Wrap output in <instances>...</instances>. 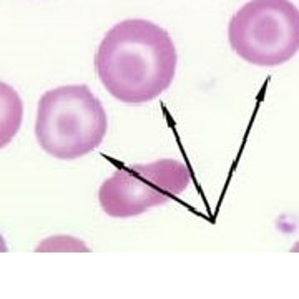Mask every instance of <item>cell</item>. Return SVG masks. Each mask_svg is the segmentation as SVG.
<instances>
[{"label": "cell", "mask_w": 299, "mask_h": 299, "mask_svg": "<svg viewBox=\"0 0 299 299\" xmlns=\"http://www.w3.org/2000/svg\"><path fill=\"white\" fill-rule=\"evenodd\" d=\"M178 55L169 33L143 18L113 25L95 55L97 77L108 93L128 105L148 103L169 88Z\"/></svg>", "instance_id": "6da1fadb"}, {"label": "cell", "mask_w": 299, "mask_h": 299, "mask_svg": "<svg viewBox=\"0 0 299 299\" xmlns=\"http://www.w3.org/2000/svg\"><path fill=\"white\" fill-rule=\"evenodd\" d=\"M293 251H299V243L296 244V246H294V248H293Z\"/></svg>", "instance_id": "52a82bcc"}, {"label": "cell", "mask_w": 299, "mask_h": 299, "mask_svg": "<svg viewBox=\"0 0 299 299\" xmlns=\"http://www.w3.org/2000/svg\"><path fill=\"white\" fill-rule=\"evenodd\" d=\"M23 118V103L17 90L0 82V148L7 147L18 133Z\"/></svg>", "instance_id": "5b68a950"}, {"label": "cell", "mask_w": 299, "mask_h": 299, "mask_svg": "<svg viewBox=\"0 0 299 299\" xmlns=\"http://www.w3.org/2000/svg\"><path fill=\"white\" fill-rule=\"evenodd\" d=\"M191 179L186 164L171 158L122 166L102 183L98 201L112 218L138 216L176 198Z\"/></svg>", "instance_id": "277c9868"}, {"label": "cell", "mask_w": 299, "mask_h": 299, "mask_svg": "<svg viewBox=\"0 0 299 299\" xmlns=\"http://www.w3.org/2000/svg\"><path fill=\"white\" fill-rule=\"evenodd\" d=\"M0 251H7V246H5V243H3L2 236H0Z\"/></svg>", "instance_id": "8992f818"}, {"label": "cell", "mask_w": 299, "mask_h": 299, "mask_svg": "<svg viewBox=\"0 0 299 299\" xmlns=\"http://www.w3.org/2000/svg\"><path fill=\"white\" fill-rule=\"evenodd\" d=\"M107 130V112L87 85H63L40 98L35 137L50 156H87L100 147Z\"/></svg>", "instance_id": "7a4b0ae2"}, {"label": "cell", "mask_w": 299, "mask_h": 299, "mask_svg": "<svg viewBox=\"0 0 299 299\" xmlns=\"http://www.w3.org/2000/svg\"><path fill=\"white\" fill-rule=\"evenodd\" d=\"M228 38L244 62L278 67L299 50V10L291 0H249L229 20Z\"/></svg>", "instance_id": "3957f363"}]
</instances>
